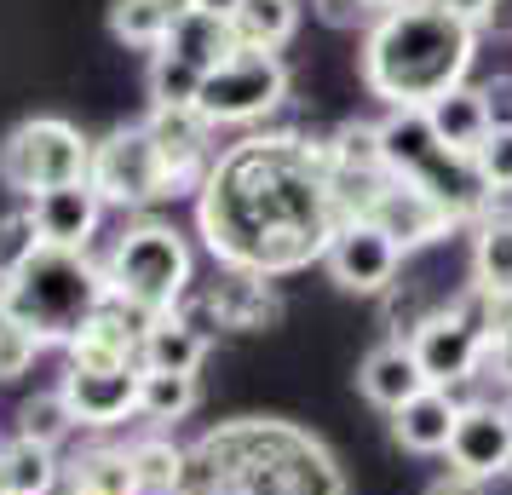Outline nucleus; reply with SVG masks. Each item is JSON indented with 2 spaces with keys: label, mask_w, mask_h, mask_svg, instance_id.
I'll list each match as a JSON object with an SVG mask.
<instances>
[{
  "label": "nucleus",
  "mask_w": 512,
  "mask_h": 495,
  "mask_svg": "<svg viewBox=\"0 0 512 495\" xmlns=\"http://www.w3.org/2000/svg\"><path fill=\"white\" fill-rule=\"evenodd\" d=\"M87 185L98 190V202H104V208H127V213L156 208V202H167V196H185V190H179V179H173V167L162 162L156 139L144 133V121L116 127L110 139L93 144Z\"/></svg>",
  "instance_id": "obj_7"
},
{
  "label": "nucleus",
  "mask_w": 512,
  "mask_h": 495,
  "mask_svg": "<svg viewBox=\"0 0 512 495\" xmlns=\"http://www.w3.org/2000/svg\"><path fill=\"white\" fill-rule=\"evenodd\" d=\"M139 375L144 369H70L58 380V392L70 403L75 426H121L127 415H139Z\"/></svg>",
  "instance_id": "obj_13"
},
{
  "label": "nucleus",
  "mask_w": 512,
  "mask_h": 495,
  "mask_svg": "<svg viewBox=\"0 0 512 495\" xmlns=\"http://www.w3.org/2000/svg\"><path fill=\"white\" fill-rule=\"evenodd\" d=\"M484 110H489V133H512V75L484 81Z\"/></svg>",
  "instance_id": "obj_36"
},
{
  "label": "nucleus",
  "mask_w": 512,
  "mask_h": 495,
  "mask_svg": "<svg viewBox=\"0 0 512 495\" xmlns=\"http://www.w3.org/2000/svg\"><path fill=\"white\" fill-rule=\"evenodd\" d=\"M29 213H35V231H41L47 248L87 254V242L98 236V219H104V202H98V190L81 179V185H58V190H47V196H35Z\"/></svg>",
  "instance_id": "obj_15"
},
{
  "label": "nucleus",
  "mask_w": 512,
  "mask_h": 495,
  "mask_svg": "<svg viewBox=\"0 0 512 495\" xmlns=\"http://www.w3.org/2000/svg\"><path fill=\"white\" fill-rule=\"evenodd\" d=\"M70 432H75V415H70V403H64V392H41V398H29L18 409V438H29V444L58 449Z\"/></svg>",
  "instance_id": "obj_31"
},
{
  "label": "nucleus",
  "mask_w": 512,
  "mask_h": 495,
  "mask_svg": "<svg viewBox=\"0 0 512 495\" xmlns=\"http://www.w3.org/2000/svg\"><path fill=\"white\" fill-rule=\"evenodd\" d=\"M208 306L219 317V329H265V323L282 317V300L271 294V283L265 277H248V271H225L208 288Z\"/></svg>",
  "instance_id": "obj_18"
},
{
  "label": "nucleus",
  "mask_w": 512,
  "mask_h": 495,
  "mask_svg": "<svg viewBox=\"0 0 512 495\" xmlns=\"http://www.w3.org/2000/svg\"><path fill=\"white\" fill-rule=\"evenodd\" d=\"M484 346L489 334H484V288L478 283H466L449 306H438L409 334V352H415L426 386H443V392L484 369Z\"/></svg>",
  "instance_id": "obj_8"
},
{
  "label": "nucleus",
  "mask_w": 512,
  "mask_h": 495,
  "mask_svg": "<svg viewBox=\"0 0 512 495\" xmlns=\"http://www.w3.org/2000/svg\"><path fill=\"white\" fill-rule=\"evenodd\" d=\"M472 52H478V29L466 18H455L438 0H403L363 29L357 70L386 110H426L443 93L466 87Z\"/></svg>",
  "instance_id": "obj_3"
},
{
  "label": "nucleus",
  "mask_w": 512,
  "mask_h": 495,
  "mask_svg": "<svg viewBox=\"0 0 512 495\" xmlns=\"http://www.w3.org/2000/svg\"><path fill=\"white\" fill-rule=\"evenodd\" d=\"M472 283L484 294L512 288V213H489L472 231Z\"/></svg>",
  "instance_id": "obj_25"
},
{
  "label": "nucleus",
  "mask_w": 512,
  "mask_h": 495,
  "mask_svg": "<svg viewBox=\"0 0 512 495\" xmlns=\"http://www.w3.org/2000/svg\"><path fill=\"white\" fill-rule=\"evenodd\" d=\"M478 162V173H484L489 196L501 202V196H512V133H489V144L472 156Z\"/></svg>",
  "instance_id": "obj_34"
},
{
  "label": "nucleus",
  "mask_w": 512,
  "mask_h": 495,
  "mask_svg": "<svg viewBox=\"0 0 512 495\" xmlns=\"http://www.w3.org/2000/svg\"><path fill=\"white\" fill-rule=\"evenodd\" d=\"M208 357V334H196L185 317H156L144 329V346H139V369H156V375H196Z\"/></svg>",
  "instance_id": "obj_20"
},
{
  "label": "nucleus",
  "mask_w": 512,
  "mask_h": 495,
  "mask_svg": "<svg viewBox=\"0 0 512 495\" xmlns=\"http://www.w3.org/2000/svg\"><path fill=\"white\" fill-rule=\"evenodd\" d=\"M156 317H144V311L121 306V300H104V306L81 323L70 346V369H139V346H144V329H150Z\"/></svg>",
  "instance_id": "obj_11"
},
{
  "label": "nucleus",
  "mask_w": 512,
  "mask_h": 495,
  "mask_svg": "<svg viewBox=\"0 0 512 495\" xmlns=\"http://www.w3.org/2000/svg\"><path fill=\"white\" fill-rule=\"evenodd\" d=\"M179 495H346V478L317 432L242 415L185 449Z\"/></svg>",
  "instance_id": "obj_2"
},
{
  "label": "nucleus",
  "mask_w": 512,
  "mask_h": 495,
  "mask_svg": "<svg viewBox=\"0 0 512 495\" xmlns=\"http://www.w3.org/2000/svg\"><path fill=\"white\" fill-rule=\"evenodd\" d=\"M104 300H110L104 265H93L87 254H70V248H47V242L0 283V306L41 346H70Z\"/></svg>",
  "instance_id": "obj_4"
},
{
  "label": "nucleus",
  "mask_w": 512,
  "mask_h": 495,
  "mask_svg": "<svg viewBox=\"0 0 512 495\" xmlns=\"http://www.w3.org/2000/svg\"><path fill=\"white\" fill-rule=\"evenodd\" d=\"M484 369L501 386H512V340H495V346H484Z\"/></svg>",
  "instance_id": "obj_38"
},
{
  "label": "nucleus",
  "mask_w": 512,
  "mask_h": 495,
  "mask_svg": "<svg viewBox=\"0 0 512 495\" xmlns=\"http://www.w3.org/2000/svg\"><path fill=\"white\" fill-rule=\"evenodd\" d=\"M449 467L461 472V478H501L512 472V432H507V415L495 409V403H461V415H455V432H449Z\"/></svg>",
  "instance_id": "obj_12"
},
{
  "label": "nucleus",
  "mask_w": 512,
  "mask_h": 495,
  "mask_svg": "<svg viewBox=\"0 0 512 495\" xmlns=\"http://www.w3.org/2000/svg\"><path fill=\"white\" fill-rule=\"evenodd\" d=\"M426 121L455 156H478L489 144V110H484V87H455L438 104H426Z\"/></svg>",
  "instance_id": "obj_19"
},
{
  "label": "nucleus",
  "mask_w": 512,
  "mask_h": 495,
  "mask_svg": "<svg viewBox=\"0 0 512 495\" xmlns=\"http://www.w3.org/2000/svg\"><path fill=\"white\" fill-rule=\"evenodd\" d=\"M87 167H93V144L64 116H29L0 139V185L29 202L58 185H81Z\"/></svg>",
  "instance_id": "obj_6"
},
{
  "label": "nucleus",
  "mask_w": 512,
  "mask_h": 495,
  "mask_svg": "<svg viewBox=\"0 0 512 495\" xmlns=\"http://www.w3.org/2000/svg\"><path fill=\"white\" fill-rule=\"evenodd\" d=\"M162 47L179 52V58H185V64H196L202 75L219 70L225 58H236V52H242V47H236V35H231V18H213V12H196V6H190L185 18L173 24V35H167Z\"/></svg>",
  "instance_id": "obj_22"
},
{
  "label": "nucleus",
  "mask_w": 512,
  "mask_h": 495,
  "mask_svg": "<svg viewBox=\"0 0 512 495\" xmlns=\"http://www.w3.org/2000/svg\"><path fill=\"white\" fill-rule=\"evenodd\" d=\"M133 455V478H139V495H179L185 484V449L162 438V432H150V438H133L127 444Z\"/></svg>",
  "instance_id": "obj_27"
},
{
  "label": "nucleus",
  "mask_w": 512,
  "mask_h": 495,
  "mask_svg": "<svg viewBox=\"0 0 512 495\" xmlns=\"http://www.w3.org/2000/svg\"><path fill=\"white\" fill-rule=\"evenodd\" d=\"M190 12V0H116L110 6V35L121 47H162L173 24Z\"/></svg>",
  "instance_id": "obj_24"
},
{
  "label": "nucleus",
  "mask_w": 512,
  "mask_h": 495,
  "mask_svg": "<svg viewBox=\"0 0 512 495\" xmlns=\"http://www.w3.org/2000/svg\"><path fill=\"white\" fill-rule=\"evenodd\" d=\"M484 334H489V346L512 340V288L507 294H484Z\"/></svg>",
  "instance_id": "obj_37"
},
{
  "label": "nucleus",
  "mask_w": 512,
  "mask_h": 495,
  "mask_svg": "<svg viewBox=\"0 0 512 495\" xmlns=\"http://www.w3.org/2000/svg\"><path fill=\"white\" fill-rule=\"evenodd\" d=\"M311 12H317L323 24H334V29H357V24L369 29L374 18H380L369 0H311Z\"/></svg>",
  "instance_id": "obj_35"
},
{
  "label": "nucleus",
  "mask_w": 512,
  "mask_h": 495,
  "mask_svg": "<svg viewBox=\"0 0 512 495\" xmlns=\"http://www.w3.org/2000/svg\"><path fill=\"white\" fill-rule=\"evenodd\" d=\"M190 6H196V12H213V18H231L242 0H190Z\"/></svg>",
  "instance_id": "obj_42"
},
{
  "label": "nucleus",
  "mask_w": 512,
  "mask_h": 495,
  "mask_svg": "<svg viewBox=\"0 0 512 495\" xmlns=\"http://www.w3.org/2000/svg\"><path fill=\"white\" fill-rule=\"evenodd\" d=\"M323 265L346 294H386L397 283V271H403V248L392 236L374 231L369 219H346L334 231V242H328Z\"/></svg>",
  "instance_id": "obj_10"
},
{
  "label": "nucleus",
  "mask_w": 512,
  "mask_h": 495,
  "mask_svg": "<svg viewBox=\"0 0 512 495\" xmlns=\"http://www.w3.org/2000/svg\"><path fill=\"white\" fill-rule=\"evenodd\" d=\"M438 6H449L455 18H466V24L478 29V18H484V12H489V6H495V0H438Z\"/></svg>",
  "instance_id": "obj_41"
},
{
  "label": "nucleus",
  "mask_w": 512,
  "mask_h": 495,
  "mask_svg": "<svg viewBox=\"0 0 512 495\" xmlns=\"http://www.w3.org/2000/svg\"><path fill=\"white\" fill-rule=\"evenodd\" d=\"M501 415H507V432H512V403H501Z\"/></svg>",
  "instance_id": "obj_44"
},
{
  "label": "nucleus",
  "mask_w": 512,
  "mask_h": 495,
  "mask_svg": "<svg viewBox=\"0 0 512 495\" xmlns=\"http://www.w3.org/2000/svg\"><path fill=\"white\" fill-rule=\"evenodd\" d=\"M334 173L340 179H380L386 173V150H380V121H346L334 139H328Z\"/></svg>",
  "instance_id": "obj_28"
},
{
  "label": "nucleus",
  "mask_w": 512,
  "mask_h": 495,
  "mask_svg": "<svg viewBox=\"0 0 512 495\" xmlns=\"http://www.w3.org/2000/svg\"><path fill=\"white\" fill-rule=\"evenodd\" d=\"M0 495H12V490H6V472H0Z\"/></svg>",
  "instance_id": "obj_45"
},
{
  "label": "nucleus",
  "mask_w": 512,
  "mask_h": 495,
  "mask_svg": "<svg viewBox=\"0 0 512 495\" xmlns=\"http://www.w3.org/2000/svg\"><path fill=\"white\" fill-rule=\"evenodd\" d=\"M196 93H202V70L185 64L179 52L156 47V58H150V104L156 110H196Z\"/></svg>",
  "instance_id": "obj_30"
},
{
  "label": "nucleus",
  "mask_w": 512,
  "mask_h": 495,
  "mask_svg": "<svg viewBox=\"0 0 512 495\" xmlns=\"http://www.w3.org/2000/svg\"><path fill=\"white\" fill-rule=\"evenodd\" d=\"M144 133L156 139V150L173 167L179 190H202V179H208V167H213V127L208 121L196 116V110H156L150 104Z\"/></svg>",
  "instance_id": "obj_14"
},
{
  "label": "nucleus",
  "mask_w": 512,
  "mask_h": 495,
  "mask_svg": "<svg viewBox=\"0 0 512 495\" xmlns=\"http://www.w3.org/2000/svg\"><path fill=\"white\" fill-rule=\"evenodd\" d=\"M202 403V386H196V375H156V369H144L139 375V415L144 421H185L190 409Z\"/></svg>",
  "instance_id": "obj_29"
},
{
  "label": "nucleus",
  "mask_w": 512,
  "mask_h": 495,
  "mask_svg": "<svg viewBox=\"0 0 512 495\" xmlns=\"http://www.w3.org/2000/svg\"><path fill=\"white\" fill-rule=\"evenodd\" d=\"M374 12H386V6H403V0H369Z\"/></svg>",
  "instance_id": "obj_43"
},
{
  "label": "nucleus",
  "mask_w": 512,
  "mask_h": 495,
  "mask_svg": "<svg viewBox=\"0 0 512 495\" xmlns=\"http://www.w3.org/2000/svg\"><path fill=\"white\" fill-rule=\"evenodd\" d=\"M288 98V64L277 52H236L219 70L202 75V93H196V116L219 127H254L271 110H282Z\"/></svg>",
  "instance_id": "obj_9"
},
{
  "label": "nucleus",
  "mask_w": 512,
  "mask_h": 495,
  "mask_svg": "<svg viewBox=\"0 0 512 495\" xmlns=\"http://www.w3.org/2000/svg\"><path fill=\"white\" fill-rule=\"evenodd\" d=\"M41 248V231H35V213L18 208V213H0V283L18 271Z\"/></svg>",
  "instance_id": "obj_32"
},
{
  "label": "nucleus",
  "mask_w": 512,
  "mask_h": 495,
  "mask_svg": "<svg viewBox=\"0 0 512 495\" xmlns=\"http://www.w3.org/2000/svg\"><path fill=\"white\" fill-rule=\"evenodd\" d=\"M104 283H110V300H121V306L144 311V317H167L196 288L190 242L167 219H139L116 236V248L104 260Z\"/></svg>",
  "instance_id": "obj_5"
},
{
  "label": "nucleus",
  "mask_w": 512,
  "mask_h": 495,
  "mask_svg": "<svg viewBox=\"0 0 512 495\" xmlns=\"http://www.w3.org/2000/svg\"><path fill=\"white\" fill-rule=\"evenodd\" d=\"M455 415H461V403L449 398L443 386H426L403 409H392V438L409 455H443L449 449V432H455Z\"/></svg>",
  "instance_id": "obj_17"
},
{
  "label": "nucleus",
  "mask_w": 512,
  "mask_h": 495,
  "mask_svg": "<svg viewBox=\"0 0 512 495\" xmlns=\"http://www.w3.org/2000/svg\"><path fill=\"white\" fill-rule=\"evenodd\" d=\"M512 35V0H495V6H489L484 18H478V35Z\"/></svg>",
  "instance_id": "obj_40"
},
{
  "label": "nucleus",
  "mask_w": 512,
  "mask_h": 495,
  "mask_svg": "<svg viewBox=\"0 0 512 495\" xmlns=\"http://www.w3.org/2000/svg\"><path fill=\"white\" fill-rule=\"evenodd\" d=\"M64 490L70 495H139L133 478V455L127 449H81L75 461H64Z\"/></svg>",
  "instance_id": "obj_23"
},
{
  "label": "nucleus",
  "mask_w": 512,
  "mask_h": 495,
  "mask_svg": "<svg viewBox=\"0 0 512 495\" xmlns=\"http://www.w3.org/2000/svg\"><path fill=\"white\" fill-rule=\"evenodd\" d=\"M357 392L374 403V409H403V403L426 392V375H420L415 352H409V340H386V346H374L363 357V369H357Z\"/></svg>",
  "instance_id": "obj_16"
},
{
  "label": "nucleus",
  "mask_w": 512,
  "mask_h": 495,
  "mask_svg": "<svg viewBox=\"0 0 512 495\" xmlns=\"http://www.w3.org/2000/svg\"><path fill=\"white\" fill-rule=\"evenodd\" d=\"M196 225L225 271L265 283L323 260L334 231L346 225L328 139L254 133L231 144L196 190Z\"/></svg>",
  "instance_id": "obj_1"
},
{
  "label": "nucleus",
  "mask_w": 512,
  "mask_h": 495,
  "mask_svg": "<svg viewBox=\"0 0 512 495\" xmlns=\"http://www.w3.org/2000/svg\"><path fill=\"white\" fill-rule=\"evenodd\" d=\"M0 472H6V490L12 495H52L58 478H64V461L47 444L12 438V444H0Z\"/></svg>",
  "instance_id": "obj_26"
},
{
  "label": "nucleus",
  "mask_w": 512,
  "mask_h": 495,
  "mask_svg": "<svg viewBox=\"0 0 512 495\" xmlns=\"http://www.w3.org/2000/svg\"><path fill=\"white\" fill-rule=\"evenodd\" d=\"M426 495H489V484H478V478H461V472H449V478H438Z\"/></svg>",
  "instance_id": "obj_39"
},
{
  "label": "nucleus",
  "mask_w": 512,
  "mask_h": 495,
  "mask_svg": "<svg viewBox=\"0 0 512 495\" xmlns=\"http://www.w3.org/2000/svg\"><path fill=\"white\" fill-rule=\"evenodd\" d=\"M300 29V0H242L231 12V35L242 52H282Z\"/></svg>",
  "instance_id": "obj_21"
},
{
  "label": "nucleus",
  "mask_w": 512,
  "mask_h": 495,
  "mask_svg": "<svg viewBox=\"0 0 512 495\" xmlns=\"http://www.w3.org/2000/svg\"><path fill=\"white\" fill-rule=\"evenodd\" d=\"M41 357V340L12 317V311L0 306V380H18V375H29V363Z\"/></svg>",
  "instance_id": "obj_33"
}]
</instances>
